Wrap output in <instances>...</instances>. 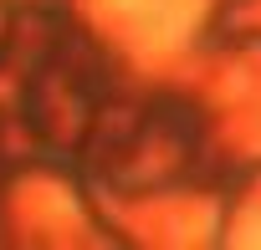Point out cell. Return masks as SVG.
<instances>
[{"label": "cell", "instance_id": "1", "mask_svg": "<svg viewBox=\"0 0 261 250\" xmlns=\"http://www.w3.org/2000/svg\"><path fill=\"white\" fill-rule=\"evenodd\" d=\"M113 6H118V11H144L149 0H113Z\"/></svg>", "mask_w": 261, "mask_h": 250}]
</instances>
